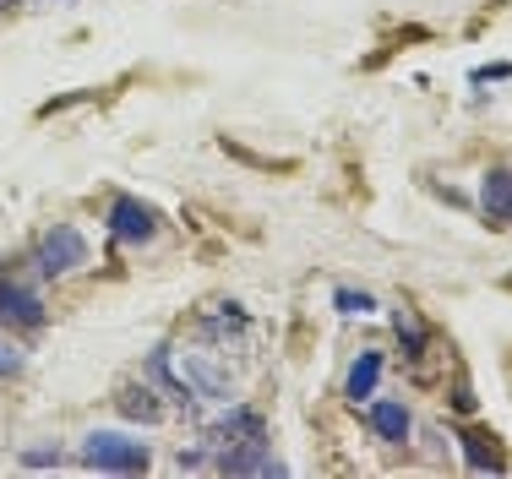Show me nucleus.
Here are the masks:
<instances>
[{"label":"nucleus","mask_w":512,"mask_h":479,"mask_svg":"<svg viewBox=\"0 0 512 479\" xmlns=\"http://www.w3.org/2000/svg\"><path fill=\"white\" fill-rule=\"evenodd\" d=\"M458 447H463L469 474H507V452H502V441H496L491 431H463Z\"/></svg>","instance_id":"obj_6"},{"label":"nucleus","mask_w":512,"mask_h":479,"mask_svg":"<svg viewBox=\"0 0 512 479\" xmlns=\"http://www.w3.org/2000/svg\"><path fill=\"white\" fill-rule=\"evenodd\" d=\"M393 333H398V343H404L409 360H420V354L431 349V327H425L420 316L409 311V305H404V311H393Z\"/></svg>","instance_id":"obj_13"},{"label":"nucleus","mask_w":512,"mask_h":479,"mask_svg":"<svg viewBox=\"0 0 512 479\" xmlns=\"http://www.w3.org/2000/svg\"><path fill=\"white\" fill-rule=\"evenodd\" d=\"M365 425H371L382 441H393V447H404L409 431H414V420H409V409L398 398H376L371 409H365Z\"/></svg>","instance_id":"obj_8"},{"label":"nucleus","mask_w":512,"mask_h":479,"mask_svg":"<svg viewBox=\"0 0 512 479\" xmlns=\"http://www.w3.org/2000/svg\"><path fill=\"white\" fill-rule=\"evenodd\" d=\"M22 371V349L11 338H0V376H17Z\"/></svg>","instance_id":"obj_16"},{"label":"nucleus","mask_w":512,"mask_h":479,"mask_svg":"<svg viewBox=\"0 0 512 479\" xmlns=\"http://www.w3.org/2000/svg\"><path fill=\"white\" fill-rule=\"evenodd\" d=\"M382 349H360V360L349 365V376H344V398L349 403H360V398H376V382H382Z\"/></svg>","instance_id":"obj_10"},{"label":"nucleus","mask_w":512,"mask_h":479,"mask_svg":"<svg viewBox=\"0 0 512 479\" xmlns=\"http://www.w3.org/2000/svg\"><path fill=\"white\" fill-rule=\"evenodd\" d=\"M0 322L39 327V322H44V300H39L28 284H11V278H0Z\"/></svg>","instance_id":"obj_7"},{"label":"nucleus","mask_w":512,"mask_h":479,"mask_svg":"<svg viewBox=\"0 0 512 479\" xmlns=\"http://www.w3.org/2000/svg\"><path fill=\"white\" fill-rule=\"evenodd\" d=\"M246 311H240V305H218L213 316H202V333L207 338H246Z\"/></svg>","instance_id":"obj_14"},{"label":"nucleus","mask_w":512,"mask_h":479,"mask_svg":"<svg viewBox=\"0 0 512 479\" xmlns=\"http://www.w3.org/2000/svg\"><path fill=\"white\" fill-rule=\"evenodd\" d=\"M82 262H88V235L71 229V224H55L50 235L33 245V267H39L44 278H66V273H77Z\"/></svg>","instance_id":"obj_2"},{"label":"nucleus","mask_w":512,"mask_h":479,"mask_svg":"<svg viewBox=\"0 0 512 479\" xmlns=\"http://www.w3.org/2000/svg\"><path fill=\"white\" fill-rule=\"evenodd\" d=\"M474 403H480V398H474V387L458 376V387H453V409H458V414H474Z\"/></svg>","instance_id":"obj_17"},{"label":"nucleus","mask_w":512,"mask_h":479,"mask_svg":"<svg viewBox=\"0 0 512 479\" xmlns=\"http://www.w3.org/2000/svg\"><path fill=\"white\" fill-rule=\"evenodd\" d=\"M262 431V420H256L251 409H229L224 420L207 431V447H235V441H246V436H256Z\"/></svg>","instance_id":"obj_12"},{"label":"nucleus","mask_w":512,"mask_h":479,"mask_svg":"<svg viewBox=\"0 0 512 479\" xmlns=\"http://www.w3.org/2000/svg\"><path fill=\"white\" fill-rule=\"evenodd\" d=\"M44 6H50V0H44Z\"/></svg>","instance_id":"obj_20"},{"label":"nucleus","mask_w":512,"mask_h":479,"mask_svg":"<svg viewBox=\"0 0 512 479\" xmlns=\"http://www.w3.org/2000/svg\"><path fill=\"white\" fill-rule=\"evenodd\" d=\"M186 387H191V398H229V365H218L213 354H186Z\"/></svg>","instance_id":"obj_5"},{"label":"nucleus","mask_w":512,"mask_h":479,"mask_svg":"<svg viewBox=\"0 0 512 479\" xmlns=\"http://www.w3.org/2000/svg\"><path fill=\"white\" fill-rule=\"evenodd\" d=\"M11 6H17V0H0V11H11Z\"/></svg>","instance_id":"obj_19"},{"label":"nucleus","mask_w":512,"mask_h":479,"mask_svg":"<svg viewBox=\"0 0 512 479\" xmlns=\"http://www.w3.org/2000/svg\"><path fill=\"white\" fill-rule=\"evenodd\" d=\"M115 409L126 414V420H137V425H158V420H164V403H158L153 387H120L115 392Z\"/></svg>","instance_id":"obj_11"},{"label":"nucleus","mask_w":512,"mask_h":479,"mask_svg":"<svg viewBox=\"0 0 512 479\" xmlns=\"http://www.w3.org/2000/svg\"><path fill=\"white\" fill-rule=\"evenodd\" d=\"M218 469H224V474H289L284 463L273 458V441H267V431H256L246 441H235V447H224Z\"/></svg>","instance_id":"obj_4"},{"label":"nucleus","mask_w":512,"mask_h":479,"mask_svg":"<svg viewBox=\"0 0 512 479\" xmlns=\"http://www.w3.org/2000/svg\"><path fill=\"white\" fill-rule=\"evenodd\" d=\"M28 463H33V469H44V463H60V447H39V452H28Z\"/></svg>","instance_id":"obj_18"},{"label":"nucleus","mask_w":512,"mask_h":479,"mask_svg":"<svg viewBox=\"0 0 512 479\" xmlns=\"http://www.w3.org/2000/svg\"><path fill=\"white\" fill-rule=\"evenodd\" d=\"M104 224H109V235L126 240V245H142V240L158 235V213H153L148 202H137V196H115Z\"/></svg>","instance_id":"obj_3"},{"label":"nucleus","mask_w":512,"mask_h":479,"mask_svg":"<svg viewBox=\"0 0 512 479\" xmlns=\"http://www.w3.org/2000/svg\"><path fill=\"white\" fill-rule=\"evenodd\" d=\"M153 463L148 441H131L120 431H93L82 441V469H99V474H142Z\"/></svg>","instance_id":"obj_1"},{"label":"nucleus","mask_w":512,"mask_h":479,"mask_svg":"<svg viewBox=\"0 0 512 479\" xmlns=\"http://www.w3.org/2000/svg\"><path fill=\"white\" fill-rule=\"evenodd\" d=\"M333 305H338V316H371V311H376V300H371L365 289H338Z\"/></svg>","instance_id":"obj_15"},{"label":"nucleus","mask_w":512,"mask_h":479,"mask_svg":"<svg viewBox=\"0 0 512 479\" xmlns=\"http://www.w3.org/2000/svg\"><path fill=\"white\" fill-rule=\"evenodd\" d=\"M480 207L491 224L512 229V169H491V175L480 180Z\"/></svg>","instance_id":"obj_9"}]
</instances>
